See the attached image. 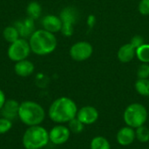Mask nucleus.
Instances as JSON below:
<instances>
[{
	"mask_svg": "<svg viewBox=\"0 0 149 149\" xmlns=\"http://www.w3.org/2000/svg\"><path fill=\"white\" fill-rule=\"evenodd\" d=\"M78 110L76 103L72 99L60 97L51 104L48 110V116L56 124H65L77 116Z\"/></svg>",
	"mask_w": 149,
	"mask_h": 149,
	"instance_id": "obj_1",
	"label": "nucleus"
},
{
	"mask_svg": "<svg viewBox=\"0 0 149 149\" xmlns=\"http://www.w3.org/2000/svg\"><path fill=\"white\" fill-rule=\"evenodd\" d=\"M5 101H6L5 94H4V93L0 89V111H1V109L3 108V107Z\"/></svg>",
	"mask_w": 149,
	"mask_h": 149,
	"instance_id": "obj_28",
	"label": "nucleus"
},
{
	"mask_svg": "<svg viewBox=\"0 0 149 149\" xmlns=\"http://www.w3.org/2000/svg\"><path fill=\"white\" fill-rule=\"evenodd\" d=\"M136 92L141 96L149 97V79H139L134 85Z\"/></svg>",
	"mask_w": 149,
	"mask_h": 149,
	"instance_id": "obj_19",
	"label": "nucleus"
},
{
	"mask_svg": "<svg viewBox=\"0 0 149 149\" xmlns=\"http://www.w3.org/2000/svg\"><path fill=\"white\" fill-rule=\"evenodd\" d=\"M99 111L93 106H85L78 110L77 118L85 125H93L99 119Z\"/></svg>",
	"mask_w": 149,
	"mask_h": 149,
	"instance_id": "obj_10",
	"label": "nucleus"
},
{
	"mask_svg": "<svg viewBox=\"0 0 149 149\" xmlns=\"http://www.w3.org/2000/svg\"><path fill=\"white\" fill-rule=\"evenodd\" d=\"M31 52L29 42H27L24 38H18L10 45L7 54L11 61L18 62L26 59Z\"/></svg>",
	"mask_w": 149,
	"mask_h": 149,
	"instance_id": "obj_6",
	"label": "nucleus"
},
{
	"mask_svg": "<svg viewBox=\"0 0 149 149\" xmlns=\"http://www.w3.org/2000/svg\"><path fill=\"white\" fill-rule=\"evenodd\" d=\"M59 17L62 21V29L61 32L65 37H70L73 33V25L77 21L78 11L74 7H65L64 8L59 15Z\"/></svg>",
	"mask_w": 149,
	"mask_h": 149,
	"instance_id": "obj_7",
	"label": "nucleus"
},
{
	"mask_svg": "<svg viewBox=\"0 0 149 149\" xmlns=\"http://www.w3.org/2000/svg\"><path fill=\"white\" fill-rule=\"evenodd\" d=\"M137 76L139 79H148L149 77V65L143 63L137 70Z\"/></svg>",
	"mask_w": 149,
	"mask_h": 149,
	"instance_id": "obj_25",
	"label": "nucleus"
},
{
	"mask_svg": "<svg viewBox=\"0 0 149 149\" xmlns=\"http://www.w3.org/2000/svg\"><path fill=\"white\" fill-rule=\"evenodd\" d=\"M136 56L142 63L149 64V45L143 44L136 49Z\"/></svg>",
	"mask_w": 149,
	"mask_h": 149,
	"instance_id": "obj_21",
	"label": "nucleus"
},
{
	"mask_svg": "<svg viewBox=\"0 0 149 149\" xmlns=\"http://www.w3.org/2000/svg\"><path fill=\"white\" fill-rule=\"evenodd\" d=\"M31 51L37 55L44 56L52 53L57 47L55 35L44 29L35 31L29 40Z\"/></svg>",
	"mask_w": 149,
	"mask_h": 149,
	"instance_id": "obj_2",
	"label": "nucleus"
},
{
	"mask_svg": "<svg viewBox=\"0 0 149 149\" xmlns=\"http://www.w3.org/2000/svg\"><path fill=\"white\" fill-rule=\"evenodd\" d=\"M143 41H144V39H143V38H142L141 36L136 35V36H134V37L132 38L130 44L133 45V46H134V48L137 49L138 47H140L141 45H143Z\"/></svg>",
	"mask_w": 149,
	"mask_h": 149,
	"instance_id": "obj_27",
	"label": "nucleus"
},
{
	"mask_svg": "<svg viewBox=\"0 0 149 149\" xmlns=\"http://www.w3.org/2000/svg\"><path fill=\"white\" fill-rule=\"evenodd\" d=\"M34 65L31 61L24 59L18 62H16L14 65V71L15 73L19 77H29L34 72Z\"/></svg>",
	"mask_w": 149,
	"mask_h": 149,
	"instance_id": "obj_14",
	"label": "nucleus"
},
{
	"mask_svg": "<svg viewBox=\"0 0 149 149\" xmlns=\"http://www.w3.org/2000/svg\"><path fill=\"white\" fill-rule=\"evenodd\" d=\"M93 49L91 44L86 41L75 43L70 49V56L76 61H84L93 54Z\"/></svg>",
	"mask_w": 149,
	"mask_h": 149,
	"instance_id": "obj_8",
	"label": "nucleus"
},
{
	"mask_svg": "<svg viewBox=\"0 0 149 149\" xmlns=\"http://www.w3.org/2000/svg\"><path fill=\"white\" fill-rule=\"evenodd\" d=\"M49 142V132L41 125L28 127L22 137V143L25 149H42Z\"/></svg>",
	"mask_w": 149,
	"mask_h": 149,
	"instance_id": "obj_4",
	"label": "nucleus"
},
{
	"mask_svg": "<svg viewBox=\"0 0 149 149\" xmlns=\"http://www.w3.org/2000/svg\"><path fill=\"white\" fill-rule=\"evenodd\" d=\"M148 112L147 108L140 103H133L127 106L123 113V120L126 126L136 129L144 126L148 120Z\"/></svg>",
	"mask_w": 149,
	"mask_h": 149,
	"instance_id": "obj_5",
	"label": "nucleus"
},
{
	"mask_svg": "<svg viewBox=\"0 0 149 149\" xmlns=\"http://www.w3.org/2000/svg\"><path fill=\"white\" fill-rule=\"evenodd\" d=\"M84 127H85V125L77 117H75L74 119H72V120L68 122V128L70 129L71 133L80 134L81 132H83Z\"/></svg>",
	"mask_w": 149,
	"mask_h": 149,
	"instance_id": "obj_23",
	"label": "nucleus"
},
{
	"mask_svg": "<svg viewBox=\"0 0 149 149\" xmlns=\"http://www.w3.org/2000/svg\"><path fill=\"white\" fill-rule=\"evenodd\" d=\"M18 118L23 124L28 127L38 126L45 119V111L40 104L31 100H25L19 105Z\"/></svg>",
	"mask_w": 149,
	"mask_h": 149,
	"instance_id": "obj_3",
	"label": "nucleus"
},
{
	"mask_svg": "<svg viewBox=\"0 0 149 149\" xmlns=\"http://www.w3.org/2000/svg\"><path fill=\"white\" fill-rule=\"evenodd\" d=\"M34 20L31 19V17H26L22 21L17 22L16 23V28L17 29L19 35L22 37H27L31 36L34 31Z\"/></svg>",
	"mask_w": 149,
	"mask_h": 149,
	"instance_id": "obj_15",
	"label": "nucleus"
},
{
	"mask_svg": "<svg viewBox=\"0 0 149 149\" xmlns=\"http://www.w3.org/2000/svg\"><path fill=\"white\" fill-rule=\"evenodd\" d=\"M13 123L12 120H10L6 118H0V134H4L8 133L12 128Z\"/></svg>",
	"mask_w": 149,
	"mask_h": 149,
	"instance_id": "obj_24",
	"label": "nucleus"
},
{
	"mask_svg": "<svg viewBox=\"0 0 149 149\" xmlns=\"http://www.w3.org/2000/svg\"><path fill=\"white\" fill-rule=\"evenodd\" d=\"M139 11L141 15H149V0H141L139 3Z\"/></svg>",
	"mask_w": 149,
	"mask_h": 149,
	"instance_id": "obj_26",
	"label": "nucleus"
},
{
	"mask_svg": "<svg viewBox=\"0 0 149 149\" xmlns=\"http://www.w3.org/2000/svg\"><path fill=\"white\" fill-rule=\"evenodd\" d=\"M136 140L141 143H148L149 141V129L144 125L135 129Z\"/></svg>",
	"mask_w": 149,
	"mask_h": 149,
	"instance_id": "obj_22",
	"label": "nucleus"
},
{
	"mask_svg": "<svg viewBox=\"0 0 149 149\" xmlns=\"http://www.w3.org/2000/svg\"><path fill=\"white\" fill-rule=\"evenodd\" d=\"M41 11H42L41 5L37 2L30 3L27 6V9H26V12L28 14V17L33 20L38 19L40 17Z\"/></svg>",
	"mask_w": 149,
	"mask_h": 149,
	"instance_id": "obj_20",
	"label": "nucleus"
},
{
	"mask_svg": "<svg viewBox=\"0 0 149 149\" xmlns=\"http://www.w3.org/2000/svg\"><path fill=\"white\" fill-rule=\"evenodd\" d=\"M135 139V129L128 126L121 127L116 134V141L118 144L122 147H127L132 145L134 142Z\"/></svg>",
	"mask_w": 149,
	"mask_h": 149,
	"instance_id": "obj_11",
	"label": "nucleus"
},
{
	"mask_svg": "<svg viewBox=\"0 0 149 149\" xmlns=\"http://www.w3.org/2000/svg\"><path fill=\"white\" fill-rule=\"evenodd\" d=\"M90 149H111L109 141L104 136H95L90 142Z\"/></svg>",
	"mask_w": 149,
	"mask_h": 149,
	"instance_id": "obj_17",
	"label": "nucleus"
},
{
	"mask_svg": "<svg viewBox=\"0 0 149 149\" xmlns=\"http://www.w3.org/2000/svg\"><path fill=\"white\" fill-rule=\"evenodd\" d=\"M136 54V48L131 44H126L122 45L118 51V58L121 63L130 62Z\"/></svg>",
	"mask_w": 149,
	"mask_h": 149,
	"instance_id": "obj_16",
	"label": "nucleus"
},
{
	"mask_svg": "<svg viewBox=\"0 0 149 149\" xmlns=\"http://www.w3.org/2000/svg\"><path fill=\"white\" fill-rule=\"evenodd\" d=\"M19 32L15 26H7L3 31V38L10 44L15 42L19 38Z\"/></svg>",
	"mask_w": 149,
	"mask_h": 149,
	"instance_id": "obj_18",
	"label": "nucleus"
},
{
	"mask_svg": "<svg viewBox=\"0 0 149 149\" xmlns=\"http://www.w3.org/2000/svg\"><path fill=\"white\" fill-rule=\"evenodd\" d=\"M71 131L68 127L64 124H57L49 131L50 142L54 145L59 146L66 143L71 136Z\"/></svg>",
	"mask_w": 149,
	"mask_h": 149,
	"instance_id": "obj_9",
	"label": "nucleus"
},
{
	"mask_svg": "<svg viewBox=\"0 0 149 149\" xmlns=\"http://www.w3.org/2000/svg\"><path fill=\"white\" fill-rule=\"evenodd\" d=\"M42 25L44 30L52 33L58 32L62 29V21L60 17L55 15H47L42 19Z\"/></svg>",
	"mask_w": 149,
	"mask_h": 149,
	"instance_id": "obj_13",
	"label": "nucleus"
},
{
	"mask_svg": "<svg viewBox=\"0 0 149 149\" xmlns=\"http://www.w3.org/2000/svg\"><path fill=\"white\" fill-rule=\"evenodd\" d=\"M19 105L15 100H6L3 108L1 109V115L3 118H6L10 120H13L16 118H18V109Z\"/></svg>",
	"mask_w": 149,
	"mask_h": 149,
	"instance_id": "obj_12",
	"label": "nucleus"
}]
</instances>
